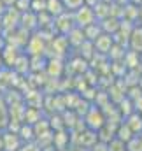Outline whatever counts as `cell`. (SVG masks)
Wrapping results in <instances>:
<instances>
[{
    "instance_id": "6",
    "label": "cell",
    "mask_w": 142,
    "mask_h": 151,
    "mask_svg": "<svg viewBox=\"0 0 142 151\" xmlns=\"http://www.w3.org/2000/svg\"><path fill=\"white\" fill-rule=\"evenodd\" d=\"M133 135H135V134L128 128V125H126V123L119 125V128H118V132H116V139H118V141H121V142H128Z\"/></svg>"
},
{
    "instance_id": "8",
    "label": "cell",
    "mask_w": 142,
    "mask_h": 151,
    "mask_svg": "<svg viewBox=\"0 0 142 151\" xmlns=\"http://www.w3.org/2000/svg\"><path fill=\"white\" fill-rule=\"evenodd\" d=\"M98 2H105V4H110V2H114V0H98Z\"/></svg>"
},
{
    "instance_id": "7",
    "label": "cell",
    "mask_w": 142,
    "mask_h": 151,
    "mask_svg": "<svg viewBox=\"0 0 142 151\" xmlns=\"http://www.w3.org/2000/svg\"><path fill=\"white\" fill-rule=\"evenodd\" d=\"M65 11H75L77 7H81L84 4V0H62Z\"/></svg>"
},
{
    "instance_id": "1",
    "label": "cell",
    "mask_w": 142,
    "mask_h": 151,
    "mask_svg": "<svg viewBox=\"0 0 142 151\" xmlns=\"http://www.w3.org/2000/svg\"><path fill=\"white\" fill-rule=\"evenodd\" d=\"M72 18H74V25L79 28H84L91 23H95V14L93 9L88 4H82L81 7H77L75 11H72Z\"/></svg>"
},
{
    "instance_id": "5",
    "label": "cell",
    "mask_w": 142,
    "mask_h": 151,
    "mask_svg": "<svg viewBox=\"0 0 142 151\" xmlns=\"http://www.w3.org/2000/svg\"><path fill=\"white\" fill-rule=\"evenodd\" d=\"M128 128L133 134H142V114L141 113H132L128 116V121H125Z\"/></svg>"
},
{
    "instance_id": "3",
    "label": "cell",
    "mask_w": 142,
    "mask_h": 151,
    "mask_svg": "<svg viewBox=\"0 0 142 151\" xmlns=\"http://www.w3.org/2000/svg\"><path fill=\"white\" fill-rule=\"evenodd\" d=\"M86 119H88V121H86L88 127L93 128V130H100V128L105 125V118H104L102 111H100V109H95V107L90 111V116H88Z\"/></svg>"
},
{
    "instance_id": "4",
    "label": "cell",
    "mask_w": 142,
    "mask_h": 151,
    "mask_svg": "<svg viewBox=\"0 0 142 151\" xmlns=\"http://www.w3.org/2000/svg\"><path fill=\"white\" fill-rule=\"evenodd\" d=\"M128 40H130V46L135 53H142V25L132 28Z\"/></svg>"
},
{
    "instance_id": "2",
    "label": "cell",
    "mask_w": 142,
    "mask_h": 151,
    "mask_svg": "<svg viewBox=\"0 0 142 151\" xmlns=\"http://www.w3.org/2000/svg\"><path fill=\"white\" fill-rule=\"evenodd\" d=\"M93 46H95V51H98V53H110V49L114 46V37L102 32L98 37L93 40Z\"/></svg>"
}]
</instances>
